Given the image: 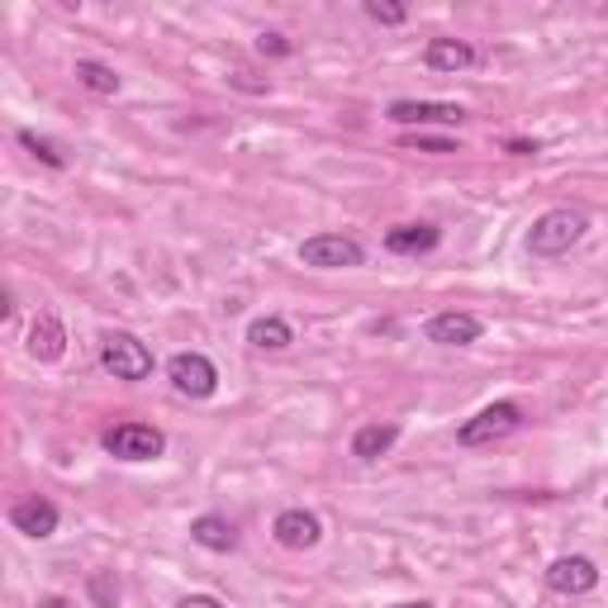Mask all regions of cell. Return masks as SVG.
<instances>
[{
	"label": "cell",
	"instance_id": "1",
	"mask_svg": "<svg viewBox=\"0 0 608 608\" xmlns=\"http://www.w3.org/2000/svg\"><path fill=\"white\" fill-rule=\"evenodd\" d=\"M585 228H590V214L585 210L556 204V210L533 219V228H528V252H533V257H566L580 238H585Z\"/></svg>",
	"mask_w": 608,
	"mask_h": 608
},
{
	"label": "cell",
	"instance_id": "2",
	"mask_svg": "<svg viewBox=\"0 0 608 608\" xmlns=\"http://www.w3.org/2000/svg\"><path fill=\"white\" fill-rule=\"evenodd\" d=\"M100 367H106L114 381H148L152 352H148V343L134 338V333H106V338H100Z\"/></svg>",
	"mask_w": 608,
	"mask_h": 608
},
{
	"label": "cell",
	"instance_id": "3",
	"mask_svg": "<svg viewBox=\"0 0 608 608\" xmlns=\"http://www.w3.org/2000/svg\"><path fill=\"white\" fill-rule=\"evenodd\" d=\"M300 262L314 271H347L367 262V248L357 238H347V233H314V238L300 243Z\"/></svg>",
	"mask_w": 608,
	"mask_h": 608
},
{
	"label": "cell",
	"instance_id": "4",
	"mask_svg": "<svg viewBox=\"0 0 608 608\" xmlns=\"http://www.w3.org/2000/svg\"><path fill=\"white\" fill-rule=\"evenodd\" d=\"M519 423H523V409L513 405V399H499V405H489V409L475 413V419L461 423L457 443L461 447H489V443H499V437H509Z\"/></svg>",
	"mask_w": 608,
	"mask_h": 608
},
{
	"label": "cell",
	"instance_id": "5",
	"mask_svg": "<svg viewBox=\"0 0 608 608\" xmlns=\"http://www.w3.org/2000/svg\"><path fill=\"white\" fill-rule=\"evenodd\" d=\"M106 451L110 457H120V461H152V457H162L166 451V437L162 429H152V423H114V429H106Z\"/></svg>",
	"mask_w": 608,
	"mask_h": 608
},
{
	"label": "cell",
	"instance_id": "6",
	"mask_svg": "<svg viewBox=\"0 0 608 608\" xmlns=\"http://www.w3.org/2000/svg\"><path fill=\"white\" fill-rule=\"evenodd\" d=\"M166 381H172L176 395H186V399H210L219 390V371L204 352H176L166 361Z\"/></svg>",
	"mask_w": 608,
	"mask_h": 608
},
{
	"label": "cell",
	"instance_id": "7",
	"mask_svg": "<svg viewBox=\"0 0 608 608\" xmlns=\"http://www.w3.org/2000/svg\"><path fill=\"white\" fill-rule=\"evenodd\" d=\"M599 585V566L590 561V556H556L547 566V590L551 594H566V599H575V594H590Z\"/></svg>",
	"mask_w": 608,
	"mask_h": 608
},
{
	"label": "cell",
	"instance_id": "8",
	"mask_svg": "<svg viewBox=\"0 0 608 608\" xmlns=\"http://www.w3.org/2000/svg\"><path fill=\"white\" fill-rule=\"evenodd\" d=\"M481 333H485V323L475 314H466V309H443V314L429 319L423 338L437 347H471V343H481Z\"/></svg>",
	"mask_w": 608,
	"mask_h": 608
},
{
	"label": "cell",
	"instance_id": "9",
	"mask_svg": "<svg viewBox=\"0 0 608 608\" xmlns=\"http://www.w3.org/2000/svg\"><path fill=\"white\" fill-rule=\"evenodd\" d=\"M58 504L53 499H44V495H29V499H15L10 504V528L15 533H24V537H53L58 533Z\"/></svg>",
	"mask_w": 608,
	"mask_h": 608
},
{
	"label": "cell",
	"instance_id": "10",
	"mask_svg": "<svg viewBox=\"0 0 608 608\" xmlns=\"http://www.w3.org/2000/svg\"><path fill=\"white\" fill-rule=\"evenodd\" d=\"M395 124H405V128H423V124H461L466 120V110L461 106H451V100H395L390 110Z\"/></svg>",
	"mask_w": 608,
	"mask_h": 608
},
{
	"label": "cell",
	"instance_id": "11",
	"mask_svg": "<svg viewBox=\"0 0 608 608\" xmlns=\"http://www.w3.org/2000/svg\"><path fill=\"white\" fill-rule=\"evenodd\" d=\"M271 533H276V542L286 551H309V547H319L323 523H319V513H309V509H286V513H276Z\"/></svg>",
	"mask_w": 608,
	"mask_h": 608
},
{
	"label": "cell",
	"instance_id": "12",
	"mask_svg": "<svg viewBox=\"0 0 608 608\" xmlns=\"http://www.w3.org/2000/svg\"><path fill=\"white\" fill-rule=\"evenodd\" d=\"M437 243H443V228L429 224V219H419V224H395L385 233V248L395 257H423V252H433Z\"/></svg>",
	"mask_w": 608,
	"mask_h": 608
},
{
	"label": "cell",
	"instance_id": "13",
	"mask_svg": "<svg viewBox=\"0 0 608 608\" xmlns=\"http://www.w3.org/2000/svg\"><path fill=\"white\" fill-rule=\"evenodd\" d=\"M62 352H67V333H62V323H58L53 309H44V314L34 319V328H29V357L58 361Z\"/></svg>",
	"mask_w": 608,
	"mask_h": 608
},
{
	"label": "cell",
	"instance_id": "14",
	"mask_svg": "<svg viewBox=\"0 0 608 608\" xmlns=\"http://www.w3.org/2000/svg\"><path fill=\"white\" fill-rule=\"evenodd\" d=\"M423 62H429L433 72H466V67H475V48L466 44V38H433V44L423 48Z\"/></svg>",
	"mask_w": 608,
	"mask_h": 608
},
{
	"label": "cell",
	"instance_id": "15",
	"mask_svg": "<svg viewBox=\"0 0 608 608\" xmlns=\"http://www.w3.org/2000/svg\"><path fill=\"white\" fill-rule=\"evenodd\" d=\"M190 537H196L204 551H233L238 547V528H233L228 519H219V513H200V519L190 523Z\"/></svg>",
	"mask_w": 608,
	"mask_h": 608
},
{
	"label": "cell",
	"instance_id": "16",
	"mask_svg": "<svg viewBox=\"0 0 608 608\" xmlns=\"http://www.w3.org/2000/svg\"><path fill=\"white\" fill-rule=\"evenodd\" d=\"M395 443H399L395 423H367V429H357V437H352V457L357 461H381Z\"/></svg>",
	"mask_w": 608,
	"mask_h": 608
},
{
	"label": "cell",
	"instance_id": "17",
	"mask_svg": "<svg viewBox=\"0 0 608 608\" xmlns=\"http://www.w3.org/2000/svg\"><path fill=\"white\" fill-rule=\"evenodd\" d=\"M248 343L257 347V352H286V347L295 343V333H290L286 319L266 314V319H252L248 323Z\"/></svg>",
	"mask_w": 608,
	"mask_h": 608
},
{
	"label": "cell",
	"instance_id": "18",
	"mask_svg": "<svg viewBox=\"0 0 608 608\" xmlns=\"http://www.w3.org/2000/svg\"><path fill=\"white\" fill-rule=\"evenodd\" d=\"M76 82H82L86 90H96V96H120V72L106 67V62L82 58L76 62Z\"/></svg>",
	"mask_w": 608,
	"mask_h": 608
},
{
	"label": "cell",
	"instance_id": "19",
	"mask_svg": "<svg viewBox=\"0 0 608 608\" xmlns=\"http://www.w3.org/2000/svg\"><path fill=\"white\" fill-rule=\"evenodd\" d=\"M20 148H29L38 162L44 166H53V172H62V166H67V158H62V148L53 144V138H38L34 128H20Z\"/></svg>",
	"mask_w": 608,
	"mask_h": 608
},
{
	"label": "cell",
	"instance_id": "20",
	"mask_svg": "<svg viewBox=\"0 0 608 608\" xmlns=\"http://www.w3.org/2000/svg\"><path fill=\"white\" fill-rule=\"evenodd\" d=\"M90 599H96L100 608H120V580H114L110 571L90 575Z\"/></svg>",
	"mask_w": 608,
	"mask_h": 608
},
{
	"label": "cell",
	"instance_id": "21",
	"mask_svg": "<svg viewBox=\"0 0 608 608\" xmlns=\"http://www.w3.org/2000/svg\"><path fill=\"white\" fill-rule=\"evenodd\" d=\"M405 148H419V152H437V158H447V152H461L451 138H433V134H405Z\"/></svg>",
	"mask_w": 608,
	"mask_h": 608
},
{
	"label": "cell",
	"instance_id": "22",
	"mask_svg": "<svg viewBox=\"0 0 608 608\" xmlns=\"http://www.w3.org/2000/svg\"><path fill=\"white\" fill-rule=\"evenodd\" d=\"M367 15L376 24H405L409 10L405 5H390V0H367Z\"/></svg>",
	"mask_w": 608,
	"mask_h": 608
},
{
	"label": "cell",
	"instance_id": "23",
	"mask_svg": "<svg viewBox=\"0 0 608 608\" xmlns=\"http://www.w3.org/2000/svg\"><path fill=\"white\" fill-rule=\"evenodd\" d=\"M257 48H262V53H271V58H286L290 53V44L281 34H262V38H257Z\"/></svg>",
	"mask_w": 608,
	"mask_h": 608
},
{
	"label": "cell",
	"instance_id": "24",
	"mask_svg": "<svg viewBox=\"0 0 608 608\" xmlns=\"http://www.w3.org/2000/svg\"><path fill=\"white\" fill-rule=\"evenodd\" d=\"M176 608H224V604L210 599V594H190V599H181Z\"/></svg>",
	"mask_w": 608,
	"mask_h": 608
},
{
	"label": "cell",
	"instance_id": "25",
	"mask_svg": "<svg viewBox=\"0 0 608 608\" xmlns=\"http://www.w3.org/2000/svg\"><path fill=\"white\" fill-rule=\"evenodd\" d=\"M509 152H513V158H537V144H523V138H513V144H509Z\"/></svg>",
	"mask_w": 608,
	"mask_h": 608
},
{
	"label": "cell",
	"instance_id": "26",
	"mask_svg": "<svg viewBox=\"0 0 608 608\" xmlns=\"http://www.w3.org/2000/svg\"><path fill=\"white\" fill-rule=\"evenodd\" d=\"M38 608H76V604L62 599V594H48V599H38Z\"/></svg>",
	"mask_w": 608,
	"mask_h": 608
},
{
	"label": "cell",
	"instance_id": "27",
	"mask_svg": "<svg viewBox=\"0 0 608 608\" xmlns=\"http://www.w3.org/2000/svg\"><path fill=\"white\" fill-rule=\"evenodd\" d=\"M395 608H433L429 599H413V604H395Z\"/></svg>",
	"mask_w": 608,
	"mask_h": 608
},
{
	"label": "cell",
	"instance_id": "28",
	"mask_svg": "<svg viewBox=\"0 0 608 608\" xmlns=\"http://www.w3.org/2000/svg\"><path fill=\"white\" fill-rule=\"evenodd\" d=\"M604 504H608V499H604Z\"/></svg>",
	"mask_w": 608,
	"mask_h": 608
}]
</instances>
